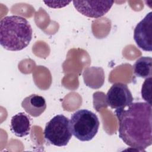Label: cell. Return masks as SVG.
I'll return each instance as SVG.
<instances>
[{"mask_svg":"<svg viewBox=\"0 0 152 152\" xmlns=\"http://www.w3.org/2000/svg\"><path fill=\"white\" fill-rule=\"evenodd\" d=\"M119 137L128 146L144 150L152 144V108L147 102L132 103L115 110Z\"/></svg>","mask_w":152,"mask_h":152,"instance_id":"6da1fadb","label":"cell"},{"mask_svg":"<svg viewBox=\"0 0 152 152\" xmlns=\"http://www.w3.org/2000/svg\"><path fill=\"white\" fill-rule=\"evenodd\" d=\"M30 118L24 112H19L11 118L10 129L18 137L28 135L30 131Z\"/></svg>","mask_w":152,"mask_h":152,"instance_id":"9c48e42d","label":"cell"},{"mask_svg":"<svg viewBox=\"0 0 152 152\" xmlns=\"http://www.w3.org/2000/svg\"><path fill=\"white\" fill-rule=\"evenodd\" d=\"M69 125L71 133L76 138L89 141L97 134L100 122L94 113L87 109H80L71 115Z\"/></svg>","mask_w":152,"mask_h":152,"instance_id":"3957f363","label":"cell"},{"mask_svg":"<svg viewBox=\"0 0 152 152\" xmlns=\"http://www.w3.org/2000/svg\"><path fill=\"white\" fill-rule=\"evenodd\" d=\"M106 101L107 104L112 109H122L132 103L133 97L127 85L116 83L109 89L106 94Z\"/></svg>","mask_w":152,"mask_h":152,"instance_id":"5b68a950","label":"cell"},{"mask_svg":"<svg viewBox=\"0 0 152 152\" xmlns=\"http://www.w3.org/2000/svg\"><path fill=\"white\" fill-rule=\"evenodd\" d=\"M134 39L137 46L144 51L152 50V12H148L136 26Z\"/></svg>","mask_w":152,"mask_h":152,"instance_id":"52a82bcc","label":"cell"},{"mask_svg":"<svg viewBox=\"0 0 152 152\" xmlns=\"http://www.w3.org/2000/svg\"><path fill=\"white\" fill-rule=\"evenodd\" d=\"M72 135L69 120L62 114L52 118L46 124L44 130L45 138L50 144L58 147L66 145Z\"/></svg>","mask_w":152,"mask_h":152,"instance_id":"277c9868","label":"cell"},{"mask_svg":"<svg viewBox=\"0 0 152 152\" xmlns=\"http://www.w3.org/2000/svg\"><path fill=\"white\" fill-rule=\"evenodd\" d=\"M151 77L145 79V81L144 82V83L142 84V89H141L142 97L147 103H148V99H147V93L148 91V90H151Z\"/></svg>","mask_w":152,"mask_h":152,"instance_id":"8fae6325","label":"cell"},{"mask_svg":"<svg viewBox=\"0 0 152 152\" xmlns=\"http://www.w3.org/2000/svg\"><path fill=\"white\" fill-rule=\"evenodd\" d=\"M21 106L28 114L33 117H37L45 110L46 103L43 97L33 94L24 99Z\"/></svg>","mask_w":152,"mask_h":152,"instance_id":"ba28073f","label":"cell"},{"mask_svg":"<svg viewBox=\"0 0 152 152\" xmlns=\"http://www.w3.org/2000/svg\"><path fill=\"white\" fill-rule=\"evenodd\" d=\"M75 9L84 16L100 18L106 14L113 4L112 1H73Z\"/></svg>","mask_w":152,"mask_h":152,"instance_id":"8992f818","label":"cell"},{"mask_svg":"<svg viewBox=\"0 0 152 152\" xmlns=\"http://www.w3.org/2000/svg\"><path fill=\"white\" fill-rule=\"evenodd\" d=\"M44 2L47 6L50 8H57L66 6L71 2V1H44Z\"/></svg>","mask_w":152,"mask_h":152,"instance_id":"7c38bea8","label":"cell"},{"mask_svg":"<svg viewBox=\"0 0 152 152\" xmlns=\"http://www.w3.org/2000/svg\"><path fill=\"white\" fill-rule=\"evenodd\" d=\"M134 73L138 77L147 78L151 77L152 58L150 56H142L138 59L134 66Z\"/></svg>","mask_w":152,"mask_h":152,"instance_id":"30bf717a","label":"cell"},{"mask_svg":"<svg viewBox=\"0 0 152 152\" xmlns=\"http://www.w3.org/2000/svg\"><path fill=\"white\" fill-rule=\"evenodd\" d=\"M32 34L30 23L21 16H6L0 21V43L8 50L18 51L26 48Z\"/></svg>","mask_w":152,"mask_h":152,"instance_id":"7a4b0ae2","label":"cell"}]
</instances>
